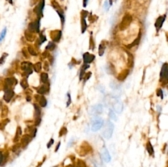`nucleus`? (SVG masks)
I'll return each mask as SVG.
<instances>
[{
  "label": "nucleus",
  "mask_w": 168,
  "mask_h": 167,
  "mask_svg": "<svg viewBox=\"0 0 168 167\" xmlns=\"http://www.w3.org/2000/svg\"><path fill=\"white\" fill-rule=\"evenodd\" d=\"M36 91L39 95H44L46 93H48L50 91V88H49V84H42L41 86L39 87H36Z\"/></svg>",
  "instance_id": "ddd939ff"
},
{
  "label": "nucleus",
  "mask_w": 168,
  "mask_h": 167,
  "mask_svg": "<svg viewBox=\"0 0 168 167\" xmlns=\"http://www.w3.org/2000/svg\"><path fill=\"white\" fill-rule=\"evenodd\" d=\"M12 151L15 153V154H20V151H21V149H20V146L19 145H14V147L12 148Z\"/></svg>",
  "instance_id": "58836bf2"
},
{
  "label": "nucleus",
  "mask_w": 168,
  "mask_h": 167,
  "mask_svg": "<svg viewBox=\"0 0 168 167\" xmlns=\"http://www.w3.org/2000/svg\"><path fill=\"white\" fill-rule=\"evenodd\" d=\"M109 3H108V0H105L104 1V4H103V8H104V11L105 12H107L108 10H109Z\"/></svg>",
  "instance_id": "ea45409f"
},
{
  "label": "nucleus",
  "mask_w": 168,
  "mask_h": 167,
  "mask_svg": "<svg viewBox=\"0 0 168 167\" xmlns=\"http://www.w3.org/2000/svg\"><path fill=\"white\" fill-rule=\"evenodd\" d=\"M21 134H22V130H21V128L20 127H17V130H16V134H15V137H14V139H13V141L14 142H16L19 138H20V136H21Z\"/></svg>",
  "instance_id": "2f4dec72"
},
{
  "label": "nucleus",
  "mask_w": 168,
  "mask_h": 167,
  "mask_svg": "<svg viewBox=\"0 0 168 167\" xmlns=\"http://www.w3.org/2000/svg\"><path fill=\"white\" fill-rule=\"evenodd\" d=\"M26 100H27V101H30V100H31V98H30L29 96H27V97H26Z\"/></svg>",
  "instance_id": "864d4df0"
},
{
  "label": "nucleus",
  "mask_w": 168,
  "mask_h": 167,
  "mask_svg": "<svg viewBox=\"0 0 168 167\" xmlns=\"http://www.w3.org/2000/svg\"><path fill=\"white\" fill-rule=\"evenodd\" d=\"M76 167H87L86 166V164L84 163V161H82V160H78L77 161V165H76Z\"/></svg>",
  "instance_id": "a19ab883"
},
{
  "label": "nucleus",
  "mask_w": 168,
  "mask_h": 167,
  "mask_svg": "<svg viewBox=\"0 0 168 167\" xmlns=\"http://www.w3.org/2000/svg\"><path fill=\"white\" fill-rule=\"evenodd\" d=\"M44 6H45V0H39V2L37 4V6L34 8V12L37 15V18L41 19L43 17V10H44Z\"/></svg>",
  "instance_id": "39448f33"
},
{
  "label": "nucleus",
  "mask_w": 168,
  "mask_h": 167,
  "mask_svg": "<svg viewBox=\"0 0 168 167\" xmlns=\"http://www.w3.org/2000/svg\"><path fill=\"white\" fill-rule=\"evenodd\" d=\"M7 56H8V54H7L6 52H4V53L2 54V56H1V58H0V66H1L2 64H4V62H5V60H6V58H7Z\"/></svg>",
  "instance_id": "e433bc0d"
},
{
  "label": "nucleus",
  "mask_w": 168,
  "mask_h": 167,
  "mask_svg": "<svg viewBox=\"0 0 168 167\" xmlns=\"http://www.w3.org/2000/svg\"><path fill=\"white\" fill-rule=\"evenodd\" d=\"M67 133V129H66V127H62L61 128V130H60V132H59V136H63L64 134H66Z\"/></svg>",
  "instance_id": "c03bdc74"
},
{
  "label": "nucleus",
  "mask_w": 168,
  "mask_h": 167,
  "mask_svg": "<svg viewBox=\"0 0 168 167\" xmlns=\"http://www.w3.org/2000/svg\"><path fill=\"white\" fill-rule=\"evenodd\" d=\"M113 124L110 122V121H107L106 122V127L103 131V136L106 138V139H109L112 135V132H113Z\"/></svg>",
  "instance_id": "0eeeda50"
},
{
  "label": "nucleus",
  "mask_w": 168,
  "mask_h": 167,
  "mask_svg": "<svg viewBox=\"0 0 168 167\" xmlns=\"http://www.w3.org/2000/svg\"><path fill=\"white\" fill-rule=\"evenodd\" d=\"M122 103L121 102H116L114 104V112H117L118 114H120L122 112Z\"/></svg>",
  "instance_id": "a878e982"
},
{
  "label": "nucleus",
  "mask_w": 168,
  "mask_h": 167,
  "mask_svg": "<svg viewBox=\"0 0 168 167\" xmlns=\"http://www.w3.org/2000/svg\"><path fill=\"white\" fill-rule=\"evenodd\" d=\"M27 50H28V52H29V54L30 55H32V56H37V51L35 50V48L33 47V46H28V48H27Z\"/></svg>",
  "instance_id": "473e14b6"
},
{
  "label": "nucleus",
  "mask_w": 168,
  "mask_h": 167,
  "mask_svg": "<svg viewBox=\"0 0 168 167\" xmlns=\"http://www.w3.org/2000/svg\"><path fill=\"white\" fill-rule=\"evenodd\" d=\"M129 72H130V69H126V70H124L123 72H121V73L117 76V80H118L119 82L124 81V80L127 78V76L129 75Z\"/></svg>",
  "instance_id": "dca6fc26"
},
{
  "label": "nucleus",
  "mask_w": 168,
  "mask_h": 167,
  "mask_svg": "<svg viewBox=\"0 0 168 167\" xmlns=\"http://www.w3.org/2000/svg\"><path fill=\"white\" fill-rule=\"evenodd\" d=\"M56 12L58 13V15H59V17H60V19H61V26H62V28H63V27H64V24H65L64 12H63L62 10H60V9H56Z\"/></svg>",
  "instance_id": "412c9836"
},
{
  "label": "nucleus",
  "mask_w": 168,
  "mask_h": 167,
  "mask_svg": "<svg viewBox=\"0 0 168 167\" xmlns=\"http://www.w3.org/2000/svg\"><path fill=\"white\" fill-rule=\"evenodd\" d=\"M32 67H33V70H34L35 72L40 73V71H41V69H42V63H41V62H37V63L33 64Z\"/></svg>",
  "instance_id": "bb28decb"
},
{
  "label": "nucleus",
  "mask_w": 168,
  "mask_h": 167,
  "mask_svg": "<svg viewBox=\"0 0 168 167\" xmlns=\"http://www.w3.org/2000/svg\"><path fill=\"white\" fill-rule=\"evenodd\" d=\"M102 105L101 104H98V105H95V106H93L92 107V112H94V114L95 115H97V114H101L102 113Z\"/></svg>",
  "instance_id": "6ab92c4d"
},
{
  "label": "nucleus",
  "mask_w": 168,
  "mask_h": 167,
  "mask_svg": "<svg viewBox=\"0 0 168 167\" xmlns=\"http://www.w3.org/2000/svg\"><path fill=\"white\" fill-rule=\"evenodd\" d=\"M20 84H21V86H22V88L23 89H27L28 88V81H27V78H24V79H22L21 80V82H20Z\"/></svg>",
  "instance_id": "f704fd0d"
},
{
  "label": "nucleus",
  "mask_w": 168,
  "mask_h": 167,
  "mask_svg": "<svg viewBox=\"0 0 168 167\" xmlns=\"http://www.w3.org/2000/svg\"><path fill=\"white\" fill-rule=\"evenodd\" d=\"M31 140H32V139H31V137H30V135L26 134L25 136H23V137H22V140H21V147H22L23 149H25V148L28 146V144L30 143Z\"/></svg>",
  "instance_id": "2eb2a0df"
},
{
  "label": "nucleus",
  "mask_w": 168,
  "mask_h": 167,
  "mask_svg": "<svg viewBox=\"0 0 168 167\" xmlns=\"http://www.w3.org/2000/svg\"><path fill=\"white\" fill-rule=\"evenodd\" d=\"M72 142H74V139H71V140H70V142H69V144H68V147H70V146L72 145Z\"/></svg>",
  "instance_id": "3c124183"
},
{
  "label": "nucleus",
  "mask_w": 168,
  "mask_h": 167,
  "mask_svg": "<svg viewBox=\"0 0 168 167\" xmlns=\"http://www.w3.org/2000/svg\"><path fill=\"white\" fill-rule=\"evenodd\" d=\"M82 58H83L84 64H90L95 60V55H93L89 52H85V53H83Z\"/></svg>",
  "instance_id": "9b49d317"
},
{
  "label": "nucleus",
  "mask_w": 168,
  "mask_h": 167,
  "mask_svg": "<svg viewBox=\"0 0 168 167\" xmlns=\"http://www.w3.org/2000/svg\"><path fill=\"white\" fill-rule=\"evenodd\" d=\"M37 40H38L37 41V46H40L41 44H43L46 41V36L44 34H40V36H39V38Z\"/></svg>",
  "instance_id": "c85d7f7f"
},
{
  "label": "nucleus",
  "mask_w": 168,
  "mask_h": 167,
  "mask_svg": "<svg viewBox=\"0 0 168 167\" xmlns=\"http://www.w3.org/2000/svg\"><path fill=\"white\" fill-rule=\"evenodd\" d=\"M156 93H157V96H158V97H160L161 99L163 98V90H162V88H159Z\"/></svg>",
  "instance_id": "37998d69"
},
{
  "label": "nucleus",
  "mask_w": 168,
  "mask_h": 167,
  "mask_svg": "<svg viewBox=\"0 0 168 167\" xmlns=\"http://www.w3.org/2000/svg\"><path fill=\"white\" fill-rule=\"evenodd\" d=\"M102 158H103V160H104V161H106V162H109V161H110V159H111V157H110V155H109V153H108V151H107V149H106L105 147L103 148Z\"/></svg>",
  "instance_id": "b1692460"
},
{
  "label": "nucleus",
  "mask_w": 168,
  "mask_h": 167,
  "mask_svg": "<svg viewBox=\"0 0 168 167\" xmlns=\"http://www.w3.org/2000/svg\"><path fill=\"white\" fill-rule=\"evenodd\" d=\"M146 150H147V152L149 153L150 156H154V148H153V146H152L150 141H148L146 143Z\"/></svg>",
  "instance_id": "aec40b11"
},
{
  "label": "nucleus",
  "mask_w": 168,
  "mask_h": 167,
  "mask_svg": "<svg viewBox=\"0 0 168 167\" xmlns=\"http://www.w3.org/2000/svg\"><path fill=\"white\" fill-rule=\"evenodd\" d=\"M88 25H87V22H86V18L81 16V33H85L86 29H87Z\"/></svg>",
  "instance_id": "a211bd4d"
},
{
  "label": "nucleus",
  "mask_w": 168,
  "mask_h": 167,
  "mask_svg": "<svg viewBox=\"0 0 168 167\" xmlns=\"http://www.w3.org/2000/svg\"><path fill=\"white\" fill-rule=\"evenodd\" d=\"M25 37H26V39H27L28 41H30V42H33V41L36 40V38H35V36H34V33L29 32V31H26V32H25Z\"/></svg>",
  "instance_id": "5701e85b"
},
{
  "label": "nucleus",
  "mask_w": 168,
  "mask_h": 167,
  "mask_svg": "<svg viewBox=\"0 0 168 167\" xmlns=\"http://www.w3.org/2000/svg\"><path fill=\"white\" fill-rule=\"evenodd\" d=\"M39 28H40V19L37 18L36 20L30 22V24L28 25V30L27 31L32 32V33H39L40 32Z\"/></svg>",
  "instance_id": "20e7f679"
},
{
  "label": "nucleus",
  "mask_w": 168,
  "mask_h": 167,
  "mask_svg": "<svg viewBox=\"0 0 168 167\" xmlns=\"http://www.w3.org/2000/svg\"><path fill=\"white\" fill-rule=\"evenodd\" d=\"M53 143H54V139H53V138H51V139H50V141L47 143V148H50V147L53 145Z\"/></svg>",
  "instance_id": "49530a36"
},
{
  "label": "nucleus",
  "mask_w": 168,
  "mask_h": 167,
  "mask_svg": "<svg viewBox=\"0 0 168 167\" xmlns=\"http://www.w3.org/2000/svg\"><path fill=\"white\" fill-rule=\"evenodd\" d=\"M10 122V120L9 119H4V120H1V122H0V129L1 130H4L5 129V127H6V125L8 124Z\"/></svg>",
  "instance_id": "7c9ffc66"
},
{
  "label": "nucleus",
  "mask_w": 168,
  "mask_h": 167,
  "mask_svg": "<svg viewBox=\"0 0 168 167\" xmlns=\"http://www.w3.org/2000/svg\"><path fill=\"white\" fill-rule=\"evenodd\" d=\"M166 16H167V15L164 14V15L159 16V17L156 19L155 24H154V26H155V28H156V32H159L160 29L162 28V26H163V24H164V22H165V20H166Z\"/></svg>",
  "instance_id": "6e6552de"
},
{
  "label": "nucleus",
  "mask_w": 168,
  "mask_h": 167,
  "mask_svg": "<svg viewBox=\"0 0 168 167\" xmlns=\"http://www.w3.org/2000/svg\"><path fill=\"white\" fill-rule=\"evenodd\" d=\"M55 48H56V44L53 41H51L46 46V51H53V50H55Z\"/></svg>",
  "instance_id": "c756f323"
},
{
  "label": "nucleus",
  "mask_w": 168,
  "mask_h": 167,
  "mask_svg": "<svg viewBox=\"0 0 168 167\" xmlns=\"http://www.w3.org/2000/svg\"><path fill=\"white\" fill-rule=\"evenodd\" d=\"M6 1H7V2H9L10 4H13V0H6Z\"/></svg>",
  "instance_id": "603ef678"
},
{
  "label": "nucleus",
  "mask_w": 168,
  "mask_h": 167,
  "mask_svg": "<svg viewBox=\"0 0 168 167\" xmlns=\"http://www.w3.org/2000/svg\"><path fill=\"white\" fill-rule=\"evenodd\" d=\"M88 1H89V0H83V7H84V8H85V7H87Z\"/></svg>",
  "instance_id": "de8ad7c7"
},
{
  "label": "nucleus",
  "mask_w": 168,
  "mask_h": 167,
  "mask_svg": "<svg viewBox=\"0 0 168 167\" xmlns=\"http://www.w3.org/2000/svg\"><path fill=\"white\" fill-rule=\"evenodd\" d=\"M17 79L15 77H7L5 80H4V90L5 89H13L16 85H17Z\"/></svg>",
  "instance_id": "f03ea898"
},
{
  "label": "nucleus",
  "mask_w": 168,
  "mask_h": 167,
  "mask_svg": "<svg viewBox=\"0 0 168 167\" xmlns=\"http://www.w3.org/2000/svg\"><path fill=\"white\" fill-rule=\"evenodd\" d=\"M140 39H141V32H139V34H138V37L131 43V44H129V45H127V48H132V47H134V46H136V45H138L139 44V42H140Z\"/></svg>",
  "instance_id": "4be33fe9"
},
{
  "label": "nucleus",
  "mask_w": 168,
  "mask_h": 167,
  "mask_svg": "<svg viewBox=\"0 0 168 167\" xmlns=\"http://www.w3.org/2000/svg\"><path fill=\"white\" fill-rule=\"evenodd\" d=\"M40 81L42 84H49V76L47 72H42L40 74Z\"/></svg>",
  "instance_id": "f3484780"
},
{
  "label": "nucleus",
  "mask_w": 168,
  "mask_h": 167,
  "mask_svg": "<svg viewBox=\"0 0 168 167\" xmlns=\"http://www.w3.org/2000/svg\"><path fill=\"white\" fill-rule=\"evenodd\" d=\"M50 37H51V39H52V41H53L54 43L60 42V39H61V37H62V30H54V31H51Z\"/></svg>",
  "instance_id": "1a4fd4ad"
},
{
  "label": "nucleus",
  "mask_w": 168,
  "mask_h": 167,
  "mask_svg": "<svg viewBox=\"0 0 168 167\" xmlns=\"http://www.w3.org/2000/svg\"><path fill=\"white\" fill-rule=\"evenodd\" d=\"M4 91H5V92H4V96H3V98H4L5 102L9 103V102L12 100V98L14 97V95H15L14 90H13V89H5Z\"/></svg>",
  "instance_id": "f8f14e48"
},
{
  "label": "nucleus",
  "mask_w": 168,
  "mask_h": 167,
  "mask_svg": "<svg viewBox=\"0 0 168 167\" xmlns=\"http://www.w3.org/2000/svg\"><path fill=\"white\" fill-rule=\"evenodd\" d=\"M60 144H61L60 142H58V143H57V146H56V148H55V152H57V151L59 150V147H60Z\"/></svg>",
  "instance_id": "8fccbe9b"
},
{
  "label": "nucleus",
  "mask_w": 168,
  "mask_h": 167,
  "mask_svg": "<svg viewBox=\"0 0 168 167\" xmlns=\"http://www.w3.org/2000/svg\"><path fill=\"white\" fill-rule=\"evenodd\" d=\"M70 104H71V95H70V92H67V103H66V106L68 107Z\"/></svg>",
  "instance_id": "79ce46f5"
},
{
  "label": "nucleus",
  "mask_w": 168,
  "mask_h": 167,
  "mask_svg": "<svg viewBox=\"0 0 168 167\" xmlns=\"http://www.w3.org/2000/svg\"><path fill=\"white\" fill-rule=\"evenodd\" d=\"M103 124H104L103 119H101V118H99V117H96V118L93 120V122H92V130H93V131L99 130L100 128H102Z\"/></svg>",
  "instance_id": "9d476101"
},
{
  "label": "nucleus",
  "mask_w": 168,
  "mask_h": 167,
  "mask_svg": "<svg viewBox=\"0 0 168 167\" xmlns=\"http://www.w3.org/2000/svg\"><path fill=\"white\" fill-rule=\"evenodd\" d=\"M53 167H58V166H57V165H55V166H53Z\"/></svg>",
  "instance_id": "5fc2aeb1"
},
{
  "label": "nucleus",
  "mask_w": 168,
  "mask_h": 167,
  "mask_svg": "<svg viewBox=\"0 0 168 167\" xmlns=\"http://www.w3.org/2000/svg\"><path fill=\"white\" fill-rule=\"evenodd\" d=\"M32 66H33V64L29 61H24L21 63V69L25 72V78H27L29 75H31L33 73Z\"/></svg>",
  "instance_id": "7ed1b4c3"
},
{
  "label": "nucleus",
  "mask_w": 168,
  "mask_h": 167,
  "mask_svg": "<svg viewBox=\"0 0 168 167\" xmlns=\"http://www.w3.org/2000/svg\"><path fill=\"white\" fill-rule=\"evenodd\" d=\"M128 66L129 68H132L134 66V57L131 53H128Z\"/></svg>",
  "instance_id": "cd10ccee"
},
{
  "label": "nucleus",
  "mask_w": 168,
  "mask_h": 167,
  "mask_svg": "<svg viewBox=\"0 0 168 167\" xmlns=\"http://www.w3.org/2000/svg\"><path fill=\"white\" fill-rule=\"evenodd\" d=\"M34 97H35V99L38 101L37 104H38L40 107H46V106H47V100H46V98H45L43 95L37 94V95H35Z\"/></svg>",
  "instance_id": "4468645a"
},
{
  "label": "nucleus",
  "mask_w": 168,
  "mask_h": 167,
  "mask_svg": "<svg viewBox=\"0 0 168 167\" xmlns=\"http://www.w3.org/2000/svg\"><path fill=\"white\" fill-rule=\"evenodd\" d=\"M105 49H106V46H105L104 42H101L99 44V48H98V54H99V56H103V54L105 53Z\"/></svg>",
  "instance_id": "393cba45"
},
{
  "label": "nucleus",
  "mask_w": 168,
  "mask_h": 167,
  "mask_svg": "<svg viewBox=\"0 0 168 167\" xmlns=\"http://www.w3.org/2000/svg\"><path fill=\"white\" fill-rule=\"evenodd\" d=\"M91 76H92V73H91V72H86L85 74H84V76H83V79H82V80H83L84 82H87V81L90 79V77H91Z\"/></svg>",
  "instance_id": "c9c22d12"
},
{
  "label": "nucleus",
  "mask_w": 168,
  "mask_h": 167,
  "mask_svg": "<svg viewBox=\"0 0 168 167\" xmlns=\"http://www.w3.org/2000/svg\"><path fill=\"white\" fill-rule=\"evenodd\" d=\"M4 160H5V158H4V155H3V153H2L1 151H0V165H2V164H3Z\"/></svg>",
  "instance_id": "a18cd8bd"
},
{
  "label": "nucleus",
  "mask_w": 168,
  "mask_h": 167,
  "mask_svg": "<svg viewBox=\"0 0 168 167\" xmlns=\"http://www.w3.org/2000/svg\"><path fill=\"white\" fill-rule=\"evenodd\" d=\"M168 80V67H167V63H163L162 67H161V71H160V82H164L165 84L167 83Z\"/></svg>",
  "instance_id": "423d86ee"
},
{
  "label": "nucleus",
  "mask_w": 168,
  "mask_h": 167,
  "mask_svg": "<svg viewBox=\"0 0 168 167\" xmlns=\"http://www.w3.org/2000/svg\"><path fill=\"white\" fill-rule=\"evenodd\" d=\"M109 117H110V119H112V120H114V121H116V120H117V116H116V114L114 113V110L110 109V112H109Z\"/></svg>",
  "instance_id": "4c0bfd02"
},
{
  "label": "nucleus",
  "mask_w": 168,
  "mask_h": 167,
  "mask_svg": "<svg viewBox=\"0 0 168 167\" xmlns=\"http://www.w3.org/2000/svg\"><path fill=\"white\" fill-rule=\"evenodd\" d=\"M6 33H7V27H4L3 30H2V32H1V34H0V43L4 40V38L6 36Z\"/></svg>",
  "instance_id": "72a5a7b5"
},
{
  "label": "nucleus",
  "mask_w": 168,
  "mask_h": 167,
  "mask_svg": "<svg viewBox=\"0 0 168 167\" xmlns=\"http://www.w3.org/2000/svg\"><path fill=\"white\" fill-rule=\"evenodd\" d=\"M132 19H133L132 15L129 14V13H126V14L122 17V19H121V21H120V23H119V30L123 31V30H125L126 28H128L129 25H130L131 22H132Z\"/></svg>",
  "instance_id": "f257e3e1"
},
{
  "label": "nucleus",
  "mask_w": 168,
  "mask_h": 167,
  "mask_svg": "<svg viewBox=\"0 0 168 167\" xmlns=\"http://www.w3.org/2000/svg\"><path fill=\"white\" fill-rule=\"evenodd\" d=\"M22 54L24 55V57H29L28 53H27V51H25V49H22Z\"/></svg>",
  "instance_id": "09e8293b"
}]
</instances>
